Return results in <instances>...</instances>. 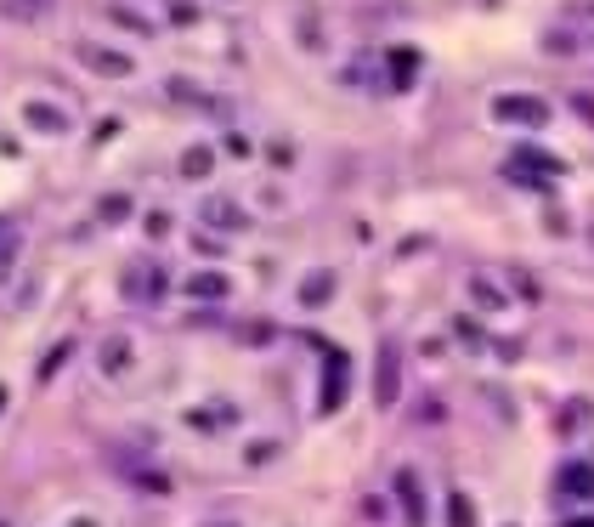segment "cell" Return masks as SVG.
<instances>
[{"label":"cell","instance_id":"1","mask_svg":"<svg viewBox=\"0 0 594 527\" xmlns=\"http://www.w3.org/2000/svg\"><path fill=\"white\" fill-rule=\"evenodd\" d=\"M346 397H351V357L334 352L329 363H323V391H317V409H323V414H339V409H346Z\"/></svg>","mask_w":594,"mask_h":527},{"label":"cell","instance_id":"2","mask_svg":"<svg viewBox=\"0 0 594 527\" xmlns=\"http://www.w3.org/2000/svg\"><path fill=\"white\" fill-rule=\"evenodd\" d=\"M493 119L538 131V125H549V102L543 97H493Z\"/></svg>","mask_w":594,"mask_h":527},{"label":"cell","instance_id":"3","mask_svg":"<svg viewBox=\"0 0 594 527\" xmlns=\"http://www.w3.org/2000/svg\"><path fill=\"white\" fill-rule=\"evenodd\" d=\"M74 57H79L91 74H102V80H131V74H136V62H131V57H125V52H102L97 40H79Z\"/></svg>","mask_w":594,"mask_h":527},{"label":"cell","instance_id":"4","mask_svg":"<svg viewBox=\"0 0 594 527\" xmlns=\"http://www.w3.org/2000/svg\"><path fill=\"white\" fill-rule=\"evenodd\" d=\"M379 409H396L402 397V363H396V346H379V381H374Z\"/></svg>","mask_w":594,"mask_h":527},{"label":"cell","instance_id":"5","mask_svg":"<svg viewBox=\"0 0 594 527\" xmlns=\"http://www.w3.org/2000/svg\"><path fill=\"white\" fill-rule=\"evenodd\" d=\"M199 216H204L209 227H221V233H244V227H249V216H244L232 199H221V193H209V199L199 204Z\"/></svg>","mask_w":594,"mask_h":527},{"label":"cell","instance_id":"6","mask_svg":"<svg viewBox=\"0 0 594 527\" xmlns=\"http://www.w3.org/2000/svg\"><path fill=\"white\" fill-rule=\"evenodd\" d=\"M23 119L34 125V131H46V136H69L74 131V114L51 108V102H23Z\"/></svg>","mask_w":594,"mask_h":527},{"label":"cell","instance_id":"7","mask_svg":"<svg viewBox=\"0 0 594 527\" xmlns=\"http://www.w3.org/2000/svg\"><path fill=\"white\" fill-rule=\"evenodd\" d=\"M515 171H526V176H561L566 171V159H555V154H543V147H533V142H521L515 147Z\"/></svg>","mask_w":594,"mask_h":527},{"label":"cell","instance_id":"8","mask_svg":"<svg viewBox=\"0 0 594 527\" xmlns=\"http://www.w3.org/2000/svg\"><path fill=\"white\" fill-rule=\"evenodd\" d=\"M561 494L594 504V466H589V459H571V466H561Z\"/></svg>","mask_w":594,"mask_h":527},{"label":"cell","instance_id":"9","mask_svg":"<svg viewBox=\"0 0 594 527\" xmlns=\"http://www.w3.org/2000/svg\"><path fill=\"white\" fill-rule=\"evenodd\" d=\"M396 494H402V516H408V527H424V499H419V476L413 471H396Z\"/></svg>","mask_w":594,"mask_h":527},{"label":"cell","instance_id":"10","mask_svg":"<svg viewBox=\"0 0 594 527\" xmlns=\"http://www.w3.org/2000/svg\"><path fill=\"white\" fill-rule=\"evenodd\" d=\"M209 171H216V154H209L204 142H199V147H187V154H181V176H187V182H204Z\"/></svg>","mask_w":594,"mask_h":527},{"label":"cell","instance_id":"11","mask_svg":"<svg viewBox=\"0 0 594 527\" xmlns=\"http://www.w3.org/2000/svg\"><path fill=\"white\" fill-rule=\"evenodd\" d=\"M187 289H193L199 301H227L232 295V284L221 278V272H199V278H187Z\"/></svg>","mask_w":594,"mask_h":527},{"label":"cell","instance_id":"12","mask_svg":"<svg viewBox=\"0 0 594 527\" xmlns=\"http://www.w3.org/2000/svg\"><path fill=\"white\" fill-rule=\"evenodd\" d=\"M125 369H131V341L125 334L119 341H102V374H125Z\"/></svg>","mask_w":594,"mask_h":527},{"label":"cell","instance_id":"13","mask_svg":"<svg viewBox=\"0 0 594 527\" xmlns=\"http://www.w3.org/2000/svg\"><path fill=\"white\" fill-rule=\"evenodd\" d=\"M334 284H339L334 272H311V278L301 284V301H306V306H323L329 295H334Z\"/></svg>","mask_w":594,"mask_h":527},{"label":"cell","instance_id":"14","mask_svg":"<svg viewBox=\"0 0 594 527\" xmlns=\"http://www.w3.org/2000/svg\"><path fill=\"white\" fill-rule=\"evenodd\" d=\"M476 499L470 494H448V527H476Z\"/></svg>","mask_w":594,"mask_h":527},{"label":"cell","instance_id":"15","mask_svg":"<svg viewBox=\"0 0 594 527\" xmlns=\"http://www.w3.org/2000/svg\"><path fill=\"white\" fill-rule=\"evenodd\" d=\"M413 69H419V52L396 46V52H391V74H396V91H408V86H413Z\"/></svg>","mask_w":594,"mask_h":527},{"label":"cell","instance_id":"16","mask_svg":"<svg viewBox=\"0 0 594 527\" xmlns=\"http://www.w3.org/2000/svg\"><path fill=\"white\" fill-rule=\"evenodd\" d=\"M125 216H131V199H125V193L102 199V221H125Z\"/></svg>","mask_w":594,"mask_h":527},{"label":"cell","instance_id":"17","mask_svg":"<svg viewBox=\"0 0 594 527\" xmlns=\"http://www.w3.org/2000/svg\"><path fill=\"white\" fill-rule=\"evenodd\" d=\"M509 182L526 187V193H549V176H526V171H515V165H509Z\"/></svg>","mask_w":594,"mask_h":527},{"label":"cell","instance_id":"18","mask_svg":"<svg viewBox=\"0 0 594 527\" xmlns=\"http://www.w3.org/2000/svg\"><path fill=\"white\" fill-rule=\"evenodd\" d=\"M470 295H476V301H481L487 312H493V306H504V295H498L493 284H481V278H470Z\"/></svg>","mask_w":594,"mask_h":527},{"label":"cell","instance_id":"19","mask_svg":"<svg viewBox=\"0 0 594 527\" xmlns=\"http://www.w3.org/2000/svg\"><path fill=\"white\" fill-rule=\"evenodd\" d=\"M62 357H74V341H69V346H57V352H51V363H40V381H51V374L62 369Z\"/></svg>","mask_w":594,"mask_h":527},{"label":"cell","instance_id":"20","mask_svg":"<svg viewBox=\"0 0 594 527\" xmlns=\"http://www.w3.org/2000/svg\"><path fill=\"white\" fill-rule=\"evenodd\" d=\"M561 527H594V522H561Z\"/></svg>","mask_w":594,"mask_h":527},{"label":"cell","instance_id":"21","mask_svg":"<svg viewBox=\"0 0 594 527\" xmlns=\"http://www.w3.org/2000/svg\"><path fill=\"white\" fill-rule=\"evenodd\" d=\"M74 527H97V522H74Z\"/></svg>","mask_w":594,"mask_h":527},{"label":"cell","instance_id":"22","mask_svg":"<svg viewBox=\"0 0 594 527\" xmlns=\"http://www.w3.org/2000/svg\"><path fill=\"white\" fill-rule=\"evenodd\" d=\"M216 527H238V522H216Z\"/></svg>","mask_w":594,"mask_h":527}]
</instances>
